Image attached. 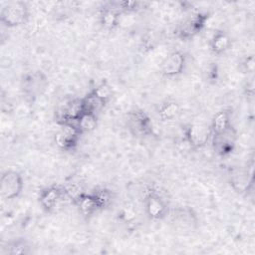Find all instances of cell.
Wrapping results in <instances>:
<instances>
[{
  "label": "cell",
  "instance_id": "e0dca14e",
  "mask_svg": "<svg viewBox=\"0 0 255 255\" xmlns=\"http://www.w3.org/2000/svg\"><path fill=\"white\" fill-rule=\"evenodd\" d=\"M90 94L105 106L112 99L113 90H112L111 86L108 84V82L103 81L102 83L97 85L95 88H93L91 90Z\"/></svg>",
  "mask_w": 255,
  "mask_h": 255
},
{
  "label": "cell",
  "instance_id": "7a4b0ae2",
  "mask_svg": "<svg viewBox=\"0 0 255 255\" xmlns=\"http://www.w3.org/2000/svg\"><path fill=\"white\" fill-rule=\"evenodd\" d=\"M127 127L134 136H146L152 133V123L148 115L139 109L131 110L127 115Z\"/></svg>",
  "mask_w": 255,
  "mask_h": 255
},
{
  "label": "cell",
  "instance_id": "4fadbf2b",
  "mask_svg": "<svg viewBox=\"0 0 255 255\" xmlns=\"http://www.w3.org/2000/svg\"><path fill=\"white\" fill-rule=\"evenodd\" d=\"M179 113V104L174 100H165L159 105L157 109V115L162 122H170L175 120Z\"/></svg>",
  "mask_w": 255,
  "mask_h": 255
},
{
  "label": "cell",
  "instance_id": "ba28073f",
  "mask_svg": "<svg viewBox=\"0 0 255 255\" xmlns=\"http://www.w3.org/2000/svg\"><path fill=\"white\" fill-rule=\"evenodd\" d=\"M186 64V56L182 51L176 50L168 54L160 65V74L165 78H174L181 75Z\"/></svg>",
  "mask_w": 255,
  "mask_h": 255
},
{
  "label": "cell",
  "instance_id": "ffe728a7",
  "mask_svg": "<svg viewBox=\"0 0 255 255\" xmlns=\"http://www.w3.org/2000/svg\"><path fill=\"white\" fill-rule=\"evenodd\" d=\"M27 245L25 241H16L14 244L10 247V254H25L27 253Z\"/></svg>",
  "mask_w": 255,
  "mask_h": 255
},
{
  "label": "cell",
  "instance_id": "7402d4cb",
  "mask_svg": "<svg viewBox=\"0 0 255 255\" xmlns=\"http://www.w3.org/2000/svg\"><path fill=\"white\" fill-rule=\"evenodd\" d=\"M244 66H245V71H247V73H253V71H254V58H253L252 55L247 57V59L244 63Z\"/></svg>",
  "mask_w": 255,
  "mask_h": 255
},
{
  "label": "cell",
  "instance_id": "52a82bcc",
  "mask_svg": "<svg viewBox=\"0 0 255 255\" xmlns=\"http://www.w3.org/2000/svg\"><path fill=\"white\" fill-rule=\"evenodd\" d=\"M64 199L67 200L63 185L61 184H53L43 188L38 196L40 205L47 212L55 211Z\"/></svg>",
  "mask_w": 255,
  "mask_h": 255
},
{
  "label": "cell",
  "instance_id": "3957f363",
  "mask_svg": "<svg viewBox=\"0 0 255 255\" xmlns=\"http://www.w3.org/2000/svg\"><path fill=\"white\" fill-rule=\"evenodd\" d=\"M24 180L22 175L16 170H6L2 173L0 180L1 196L6 200L17 198L23 191Z\"/></svg>",
  "mask_w": 255,
  "mask_h": 255
},
{
  "label": "cell",
  "instance_id": "5bb4252c",
  "mask_svg": "<svg viewBox=\"0 0 255 255\" xmlns=\"http://www.w3.org/2000/svg\"><path fill=\"white\" fill-rule=\"evenodd\" d=\"M76 205L79 207L80 212L84 216H91L95 212L100 210L99 204H98V202L96 200V197L93 194V192H90V193L86 192L80 198V200L76 203Z\"/></svg>",
  "mask_w": 255,
  "mask_h": 255
},
{
  "label": "cell",
  "instance_id": "8992f818",
  "mask_svg": "<svg viewBox=\"0 0 255 255\" xmlns=\"http://www.w3.org/2000/svg\"><path fill=\"white\" fill-rule=\"evenodd\" d=\"M143 204L145 213L150 219H162L167 214V203L153 188L145 191Z\"/></svg>",
  "mask_w": 255,
  "mask_h": 255
},
{
  "label": "cell",
  "instance_id": "9c48e42d",
  "mask_svg": "<svg viewBox=\"0 0 255 255\" xmlns=\"http://www.w3.org/2000/svg\"><path fill=\"white\" fill-rule=\"evenodd\" d=\"M183 138L191 147L200 148L210 140L209 128L198 124H189L183 128Z\"/></svg>",
  "mask_w": 255,
  "mask_h": 255
},
{
  "label": "cell",
  "instance_id": "9a60e30c",
  "mask_svg": "<svg viewBox=\"0 0 255 255\" xmlns=\"http://www.w3.org/2000/svg\"><path fill=\"white\" fill-rule=\"evenodd\" d=\"M120 20V12L117 11L114 6L104 7L100 12V22L104 28L108 30L115 29Z\"/></svg>",
  "mask_w": 255,
  "mask_h": 255
},
{
  "label": "cell",
  "instance_id": "603a6c76",
  "mask_svg": "<svg viewBox=\"0 0 255 255\" xmlns=\"http://www.w3.org/2000/svg\"><path fill=\"white\" fill-rule=\"evenodd\" d=\"M246 90H247V95L248 96H253V94H254V77H253V75L251 76V78L249 79V80H247V88H246Z\"/></svg>",
  "mask_w": 255,
  "mask_h": 255
},
{
  "label": "cell",
  "instance_id": "44dd1931",
  "mask_svg": "<svg viewBox=\"0 0 255 255\" xmlns=\"http://www.w3.org/2000/svg\"><path fill=\"white\" fill-rule=\"evenodd\" d=\"M121 215L125 221H130L135 217V213L131 208H125Z\"/></svg>",
  "mask_w": 255,
  "mask_h": 255
},
{
  "label": "cell",
  "instance_id": "8fae6325",
  "mask_svg": "<svg viewBox=\"0 0 255 255\" xmlns=\"http://www.w3.org/2000/svg\"><path fill=\"white\" fill-rule=\"evenodd\" d=\"M231 127V113L228 110L219 111L214 115L209 126L210 136L222 133Z\"/></svg>",
  "mask_w": 255,
  "mask_h": 255
},
{
  "label": "cell",
  "instance_id": "ac0fdd59",
  "mask_svg": "<svg viewBox=\"0 0 255 255\" xmlns=\"http://www.w3.org/2000/svg\"><path fill=\"white\" fill-rule=\"evenodd\" d=\"M63 188H64V192H65L67 200H70L75 205L80 200V198L86 193V191L83 189V187L80 184L75 183V182L63 184Z\"/></svg>",
  "mask_w": 255,
  "mask_h": 255
},
{
  "label": "cell",
  "instance_id": "6da1fadb",
  "mask_svg": "<svg viewBox=\"0 0 255 255\" xmlns=\"http://www.w3.org/2000/svg\"><path fill=\"white\" fill-rule=\"evenodd\" d=\"M29 17L28 6L23 1H10L2 6L0 18L7 27H17L23 25Z\"/></svg>",
  "mask_w": 255,
  "mask_h": 255
},
{
  "label": "cell",
  "instance_id": "30bf717a",
  "mask_svg": "<svg viewBox=\"0 0 255 255\" xmlns=\"http://www.w3.org/2000/svg\"><path fill=\"white\" fill-rule=\"evenodd\" d=\"M210 141L214 151L217 154L221 156L228 155L232 153L234 149L236 141V132L233 129V127L231 126L226 131L210 136Z\"/></svg>",
  "mask_w": 255,
  "mask_h": 255
},
{
  "label": "cell",
  "instance_id": "5b68a950",
  "mask_svg": "<svg viewBox=\"0 0 255 255\" xmlns=\"http://www.w3.org/2000/svg\"><path fill=\"white\" fill-rule=\"evenodd\" d=\"M208 18V14L204 12L197 11L191 13L179 26L177 30L178 37L183 40H188L199 34L204 29Z\"/></svg>",
  "mask_w": 255,
  "mask_h": 255
},
{
  "label": "cell",
  "instance_id": "7c38bea8",
  "mask_svg": "<svg viewBox=\"0 0 255 255\" xmlns=\"http://www.w3.org/2000/svg\"><path fill=\"white\" fill-rule=\"evenodd\" d=\"M231 46V39L224 31H217L209 42V49L215 55L224 54Z\"/></svg>",
  "mask_w": 255,
  "mask_h": 255
},
{
  "label": "cell",
  "instance_id": "d6986e66",
  "mask_svg": "<svg viewBox=\"0 0 255 255\" xmlns=\"http://www.w3.org/2000/svg\"><path fill=\"white\" fill-rule=\"evenodd\" d=\"M93 194L96 197V200L99 204L100 210L105 209L106 207H108L113 199V194L112 191H110L107 188H97L94 191H92Z\"/></svg>",
  "mask_w": 255,
  "mask_h": 255
},
{
  "label": "cell",
  "instance_id": "2e32d148",
  "mask_svg": "<svg viewBox=\"0 0 255 255\" xmlns=\"http://www.w3.org/2000/svg\"><path fill=\"white\" fill-rule=\"evenodd\" d=\"M76 126L82 134L93 131L98 126V116L96 113L84 112L76 122Z\"/></svg>",
  "mask_w": 255,
  "mask_h": 255
},
{
  "label": "cell",
  "instance_id": "277c9868",
  "mask_svg": "<svg viewBox=\"0 0 255 255\" xmlns=\"http://www.w3.org/2000/svg\"><path fill=\"white\" fill-rule=\"evenodd\" d=\"M81 135L82 133L76 124H65L62 125L60 130L55 133L54 140L60 149L72 151L78 146Z\"/></svg>",
  "mask_w": 255,
  "mask_h": 255
}]
</instances>
